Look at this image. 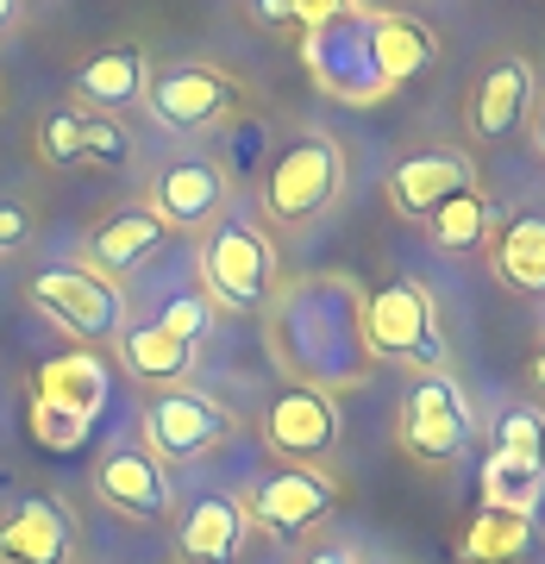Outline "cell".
Wrapping results in <instances>:
<instances>
[{
	"mask_svg": "<svg viewBox=\"0 0 545 564\" xmlns=\"http://www.w3.org/2000/svg\"><path fill=\"white\" fill-rule=\"evenodd\" d=\"M495 445H508V452H533V458H545V421L533 414V408H508L502 426H495Z\"/></svg>",
	"mask_w": 545,
	"mask_h": 564,
	"instance_id": "obj_30",
	"label": "cell"
},
{
	"mask_svg": "<svg viewBox=\"0 0 545 564\" xmlns=\"http://www.w3.org/2000/svg\"><path fill=\"white\" fill-rule=\"evenodd\" d=\"M25 421H32V440H39L44 452H81V445H88V426L57 414V408H44V402L25 408Z\"/></svg>",
	"mask_w": 545,
	"mask_h": 564,
	"instance_id": "obj_28",
	"label": "cell"
},
{
	"mask_svg": "<svg viewBox=\"0 0 545 564\" xmlns=\"http://www.w3.org/2000/svg\"><path fill=\"white\" fill-rule=\"evenodd\" d=\"M363 351L377 358H402V364H439V314H433V295L426 282L395 276L389 289H377L363 302Z\"/></svg>",
	"mask_w": 545,
	"mask_h": 564,
	"instance_id": "obj_2",
	"label": "cell"
},
{
	"mask_svg": "<svg viewBox=\"0 0 545 564\" xmlns=\"http://www.w3.org/2000/svg\"><path fill=\"white\" fill-rule=\"evenodd\" d=\"M351 314H363L351 302V282H302V295L288 302L276 351L307 377V389L345 383L363 370V333H351Z\"/></svg>",
	"mask_w": 545,
	"mask_h": 564,
	"instance_id": "obj_1",
	"label": "cell"
},
{
	"mask_svg": "<svg viewBox=\"0 0 545 564\" xmlns=\"http://www.w3.org/2000/svg\"><path fill=\"white\" fill-rule=\"evenodd\" d=\"M170 245V226L151 214V207H120V214H107L95 232H88V258L101 263V276H126V270H139L151 263Z\"/></svg>",
	"mask_w": 545,
	"mask_h": 564,
	"instance_id": "obj_17",
	"label": "cell"
},
{
	"mask_svg": "<svg viewBox=\"0 0 545 564\" xmlns=\"http://www.w3.org/2000/svg\"><path fill=\"white\" fill-rule=\"evenodd\" d=\"M526 107H533V69L521 57H502V63H489V76L477 82L470 126H477V139H514Z\"/></svg>",
	"mask_w": 545,
	"mask_h": 564,
	"instance_id": "obj_18",
	"label": "cell"
},
{
	"mask_svg": "<svg viewBox=\"0 0 545 564\" xmlns=\"http://www.w3.org/2000/svg\"><path fill=\"white\" fill-rule=\"evenodd\" d=\"M132 158V139H126L113 120H81V163H101V170H113V163Z\"/></svg>",
	"mask_w": 545,
	"mask_h": 564,
	"instance_id": "obj_29",
	"label": "cell"
},
{
	"mask_svg": "<svg viewBox=\"0 0 545 564\" xmlns=\"http://www.w3.org/2000/svg\"><path fill=\"white\" fill-rule=\"evenodd\" d=\"M13 20H20V0H0V32H7Z\"/></svg>",
	"mask_w": 545,
	"mask_h": 564,
	"instance_id": "obj_36",
	"label": "cell"
},
{
	"mask_svg": "<svg viewBox=\"0 0 545 564\" xmlns=\"http://www.w3.org/2000/svg\"><path fill=\"white\" fill-rule=\"evenodd\" d=\"M326 508H333V477L307 470V464H288V470H276V477H263V484L251 489L244 514H251L263 533L295 540V533H307V527L320 521Z\"/></svg>",
	"mask_w": 545,
	"mask_h": 564,
	"instance_id": "obj_10",
	"label": "cell"
},
{
	"mask_svg": "<svg viewBox=\"0 0 545 564\" xmlns=\"http://www.w3.org/2000/svg\"><path fill=\"white\" fill-rule=\"evenodd\" d=\"M226 202V176L207 158H176L151 176V214L163 226H201Z\"/></svg>",
	"mask_w": 545,
	"mask_h": 564,
	"instance_id": "obj_16",
	"label": "cell"
},
{
	"mask_svg": "<svg viewBox=\"0 0 545 564\" xmlns=\"http://www.w3.org/2000/svg\"><path fill=\"white\" fill-rule=\"evenodd\" d=\"M144 101H151V113L170 132H201V126H214L226 107L239 101V88H232V76L207 69V63H176L157 82H144Z\"/></svg>",
	"mask_w": 545,
	"mask_h": 564,
	"instance_id": "obj_8",
	"label": "cell"
},
{
	"mask_svg": "<svg viewBox=\"0 0 545 564\" xmlns=\"http://www.w3.org/2000/svg\"><path fill=\"white\" fill-rule=\"evenodd\" d=\"M351 7H358V0H288V20H302L307 32H320V25L351 20Z\"/></svg>",
	"mask_w": 545,
	"mask_h": 564,
	"instance_id": "obj_32",
	"label": "cell"
},
{
	"mask_svg": "<svg viewBox=\"0 0 545 564\" xmlns=\"http://www.w3.org/2000/svg\"><path fill=\"white\" fill-rule=\"evenodd\" d=\"M339 188H345L339 144L320 139V132H307V139H295L288 151H276L270 182H263V202H270V214L283 226H302V220H314V214H326Z\"/></svg>",
	"mask_w": 545,
	"mask_h": 564,
	"instance_id": "obj_3",
	"label": "cell"
},
{
	"mask_svg": "<svg viewBox=\"0 0 545 564\" xmlns=\"http://www.w3.org/2000/svg\"><path fill=\"white\" fill-rule=\"evenodd\" d=\"M402 440L414 458H458L470 445V402H465V389L451 383V377H421V383L407 389V402H402Z\"/></svg>",
	"mask_w": 545,
	"mask_h": 564,
	"instance_id": "obj_7",
	"label": "cell"
},
{
	"mask_svg": "<svg viewBox=\"0 0 545 564\" xmlns=\"http://www.w3.org/2000/svg\"><path fill=\"white\" fill-rule=\"evenodd\" d=\"M258 20H288V0H251Z\"/></svg>",
	"mask_w": 545,
	"mask_h": 564,
	"instance_id": "obj_34",
	"label": "cell"
},
{
	"mask_svg": "<svg viewBox=\"0 0 545 564\" xmlns=\"http://www.w3.org/2000/svg\"><path fill=\"white\" fill-rule=\"evenodd\" d=\"M363 32H370V69L383 88H402L433 63V32L414 20H370Z\"/></svg>",
	"mask_w": 545,
	"mask_h": 564,
	"instance_id": "obj_20",
	"label": "cell"
},
{
	"mask_svg": "<svg viewBox=\"0 0 545 564\" xmlns=\"http://www.w3.org/2000/svg\"><path fill=\"white\" fill-rule=\"evenodd\" d=\"M25 295L51 326L76 333V339H113L126 321L120 289L101 276V270H76V263H57V270H39L25 282Z\"/></svg>",
	"mask_w": 545,
	"mask_h": 564,
	"instance_id": "obj_4",
	"label": "cell"
},
{
	"mask_svg": "<svg viewBox=\"0 0 545 564\" xmlns=\"http://www.w3.org/2000/svg\"><path fill=\"white\" fill-rule=\"evenodd\" d=\"M489 202L477 195V188H465V195H451L445 207H433L426 214V226H433V245L439 251H477V245L489 239Z\"/></svg>",
	"mask_w": 545,
	"mask_h": 564,
	"instance_id": "obj_26",
	"label": "cell"
},
{
	"mask_svg": "<svg viewBox=\"0 0 545 564\" xmlns=\"http://www.w3.org/2000/svg\"><path fill=\"white\" fill-rule=\"evenodd\" d=\"M370 20H339V25H320V32H307V69L345 95V101H370V95H383V82L370 69Z\"/></svg>",
	"mask_w": 545,
	"mask_h": 564,
	"instance_id": "obj_13",
	"label": "cell"
},
{
	"mask_svg": "<svg viewBox=\"0 0 545 564\" xmlns=\"http://www.w3.org/2000/svg\"><path fill=\"white\" fill-rule=\"evenodd\" d=\"M226 433H232L226 408L195 395V389H170V395H151V402H144V452L157 464H195V458H207Z\"/></svg>",
	"mask_w": 545,
	"mask_h": 564,
	"instance_id": "obj_6",
	"label": "cell"
},
{
	"mask_svg": "<svg viewBox=\"0 0 545 564\" xmlns=\"http://www.w3.org/2000/svg\"><path fill=\"white\" fill-rule=\"evenodd\" d=\"M495 270H502L508 289L545 295V214L539 207H526V214H514V220L502 226V239H495Z\"/></svg>",
	"mask_w": 545,
	"mask_h": 564,
	"instance_id": "obj_22",
	"label": "cell"
},
{
	"mask_svg": "<svg viewBox=\"0 0 545 564\" xmlns=\"http://www.w3.org/2000/svg\"><path fill=\"white\" fill-rule=\"evenodd\" d=\"M157 321L170 326L176 339H188V345H195V339H201V326H207V302H201V295H176V302L163 307Z\"/></svg>",
	"mask_w": 545,
	"mask_h": 564,
	"instance_id": "obj_31",
	"label": "cell"
},
{
	"mask_svg": "<svg viewBox=\"0 0 545 564\" xmlns=\"http://www.w3.org/2000/svg\"><path fill=\"white\" fill-rule=\"evenodd\" d=\"M107 389H113V370H107L101 351H88V345H76V351H57V358L39 364V383H32V402L57 408V414H69V421L95 426L107 408Z\"/></svg>",
	"mask_w": 545,
	"mask_h": 564,
	"instance_id": "obj_11",
	"label": "cell"
},
{
	"mask_svg": "<svg viewBox=\"0 0 545 564\" xmlns=\"http://www.w3.org/2000/svg\"><path fill=\"white\" fill-rule=\"evenodd\" d=\"M76 95L95 107H126L144 95V51L120 44V51H101L76 69Z\"/></svg>",
	"mask_w": 545,
	"mask_h": 564,
	"instance_id": "obj_24",
	"label": "cell"
},
{
	"mask_svg": "<svg viewBox=\"0 0 545 564\" xmlns=\"http://www.w3.org/2000/svg\"><path fill=\"white\" fill-rule=\"evenodd\" d=\"M176 545L188 564H232L244 545V508L232 496H201V502L182 514Z\"/></svg>",
	"mask_w": 545,
	"mask_h": 564,
	"instance_id": "obj_19",
	"label": "cell"
},
{
	"mask_svg": "<svg viewBox=\"0 0 545 564\" xmlns=\"http://www.w3.org/2000/svg\"><path fill=\"white\" fill-rule=\"evenodd\" d=\"M470 188V158L465 151H421V158H402L389 170V202L402 207L407 220H426L433 207H445L451 195Z\"/></svg>",
	"mask_w": 545,
	"mask_h": 564,
	"instance_id": "obj_15",
	"label": "cell"
},
{
	"mask_svg": "<svg viewBox=\"0 0 545 564\" xmlns=\"http://www.w3.org/2000/svg\"><path fill=\"white\" fill-rule=\"evenodd\" d=\"M39 158L51 163V170L81 163V113H51V120L39 126Z\"/></svg>",
	"mask_w": 545,
	"mask_h": 564,
	"instance_id": "obj_27",
	"label": "cell"
},
{
	"mask_svg": "<svg viewBox=\"0 0 545 564\" xmlns=\"http://www.w3.org/2000/svg\"><path fill=\"white\" fill-rule=\"evenodd\" d=\"M76 558V514L57 496H20L0 514V564H69Z\"/></svg>",
	"mask_w": 545,
	"mask_h": 564,
	"instance_id": "obj_9",
	"label": "cell"
},
{
	"mask_svg": "<svg viewBox=\"0 0 545 564\" xmlns=\"http://www.w3.org/2000/svg\"><path fill=\"white\" fill-rule=\"evenodd\" d=\"M120 358H126L132 377H144V383H182L188 364H195V345L176 339L163 321H144V326H132V333H120Z\"/></svg>",
	"mask_w": 545,
	"mask_h": 564,
	"instance_id": "obj_23",
	"label": "cell"
},
{
	"mask_svg": "<svg viewBox=\"0 0 545 564\" xmlns=\"http://www.w3.org/2000/svg\"><path fill=\"white\" fill-rule=\"evenodd\" d=\"M545 496V458L533 452H508L495 445L483 464V508H502V514H533Z\"/></svg>",
	"mask_w": 545,
	"mask_h": 564,
	"instance_id": "obj_21",
	"label": "cell"
},
{
	"mask_svg": "<svg viewBox=\"0 0 545 564\" xmlns=\"http://www.w3.org/2000/svg\"><path fill=\"white\" fill-rule=\"evenodd\" d=\"M539 151H545V120H539Z\"/></svg>",
	"mask_w": 545,
	"mask_h": 564,
	"instance_id": "obj_38",
	"label": "cell"
},
{
	"mask_svg": "<svg viewBox=\"0 0 545 564\" xmlns=\"http://www.w3.org/2000/svg\"><path fill=\"white\" fill-rule=\"evenodd\" d=\"M95 489H101L107 508H120L132 521H163L176 508V489H170V470H163L144 445H113L95 470Z\"/></svg>",
	"mask_w": 545,
	"mask_h": 564,
	"instance_id": "obj_12",
	"label": "cell"
},
{
	"mask_svg": "<svg viewBox=\"0 0 545 564\" xmlns=\"http://www.w3.org/2000/svg\"><path fill=\"white\" fill-rule=\"evenodd\" d=\"M20 239H25V214H20V207L0 202V251H13Z\"/></svg>",
	"mask_w": 545,
	"mask_h": 564,
	"instance_id": "obj_33",
	"label": "cell"
},
{
	"mask_svg": "<svg viewBox=\"0 0 545 564\" xmlns=\"http://www.w3.org/2000/svg\"><path fill=\"white\" fill-rule=\"evenodd\" d=\"M526 540H533V514H502V508H483L465 533V558L470 564H502L521 558Z\"/></svg>",
	"mask_w": 545,
	"mask_h": 564,
	"instance_id": "obj_25",
	"label": "cell"
},
{
	"mask_svg": "<svg viewBox=\"0 0 545 564\" xmlns=\"http://www.w3.org/2000/svg\"><path fill=\"white\" fill-rule=\"evenodd\" d=\"M533 389H545V345H539V358H533Z\"/></svg>",
	"mask_w": 545,
	"mask_h": 564,
	"instance_id": "obj_37",
	"label": "cell"
},
{
	"mask_svg": "<svg viewBox=\"0 0 545 564\" xmlns=\"http://www.w3.org/2000/svg\"><path fill=\"white\" fill-rule=\"evenodd\" d=\"M307 564H358V558H351L345 545H326V552H314V558H307Z\"/></svg>",
	"mask_w": 545,
	"mask_h": 564,
	"instance_id": "obj_35",
	"label": "cell"
},
{
	"mask_svg": "<svg viewBox=\"0 0 545 564\" xmlns=\"http://www.w3.org/2000/svg\"><path fill=\"white\" fill-rule=\"evenodd\" d=\"M263 440L276 445L283 458H320L326 445L339 440V408H333V395L326 389H283L276 402H270V414H263Z\"/></svg>",
	"mask_w": 545,
	"mask_h": 564,
	"instance_id": "obj_14",
	"label": "cell"
},
{
	"mask_svg": "<svg viewBox=\"0 0 545 564\" xmlns=\"http://www.w3.org/2000/svg\"><path fill=\"white\" fill-rule=\"evenodd\" d=\"M201 276L226 307L251 314V307H263L270 282H276V251H270V239L251 220H226L201 245Z\"/></svg>",
	"mask_w": 545,
	"mask_h": 564,
	"instance_id": "obj_5",
	"label": "cell"
}]
</instances>
